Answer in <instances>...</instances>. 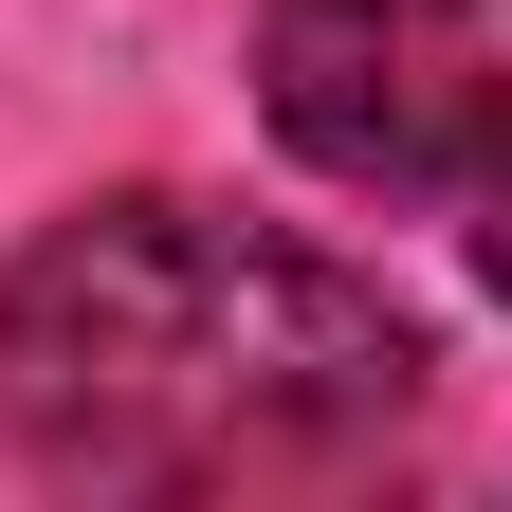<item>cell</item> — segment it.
Instances as JSON below:
<instances>
[{
    "mask_svg": "<svg viewBox=\"0 0 512 512\" xmlns=\"http://www.w3.org/2000/svg\"><path fill=\"white\" fill-rule=\"evenodd\" d=\"M458 220H476V275H494V311H512V128L476 147V183H458Z\"/></svg>",
    "mask_w": 512,
    "mask_h": 512,
    "instance_id": "cell-3",
    "label": "cell"
},
{
    "mask_svg": "<svg viewBox=\"0 0 512 512\" xmlns=\"http://www.w3.org/2000/svg\"><path fill=\"white\" fill-rule=\"evenodd\" d=\"M439 348L348 256L128 183L0 256V458L55 494H275L421 421Z\"/></svg>",
    "mask_w": 512,
    "mask_h": 512,
    "instance_id": "cell-1",
    "label": "cell"
},
{
    "mask_svg": "<svg viewBox=\"0 0 512 512\" xmlns=\"http://www.w3.org/2000/svg\"><path fill=\"white\" fill-rule=\"evenodd\" d=\"M256 110L311 183L366 202H458L476 147L512 128L494 0H256Z\"/></svg>",
    "mask_w": 512,
    "mask_h": 512,
    "instance_id": "cell-2",
    "label": "cell"
}]
</instances>
